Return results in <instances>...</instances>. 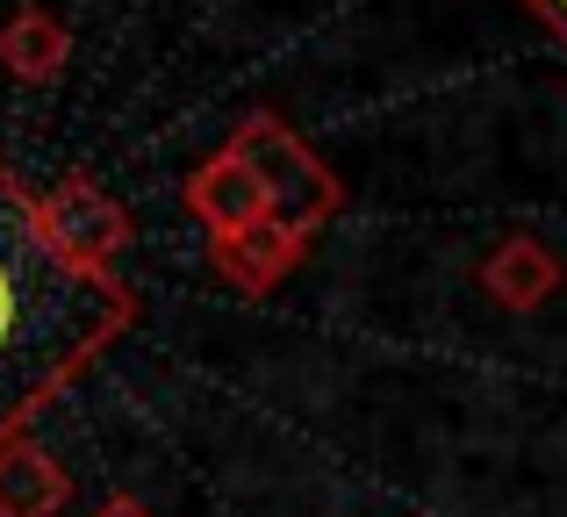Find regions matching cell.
I'll return each instance as SVG.
<instances>
[{"mask_svg":"<svg viewBox=\"0 0 567 517\" xmlns=\"http://www.w3.org/2000/svg\"><path fill=\"white\" fill-rule=\"evenodd\" d=\"M181 201H187V216L208 230V238H237V230H259L266 216H274V195H266V180L230 152V144H223V152H208L202 166L187 173Z\"/></svg>","mask_w":567,"mask_h":517,"instance_id":"277c9868","label":"cell"},{"mask_svg":"<svg viewBox=\"0 0 567 517\" xmlns=\"http://www.w3.org/2000/svg\"><path fill=\"white\" fill-rule=\"evenodd\" d=\"M525 14H532V22H539L546 37H554L560 51H567V0H525Z\"/></svg>","mask_w":567,"mask_h":517,"instance_id":"9c48e42d","label":"cell"},{"mask_svg":"<svg viewBox=\"0 0 567 517\" xmlns=\"http://www.w3.org/2000/svg\"><path fill=\"white\" fill-rule=\"evenodd\" d=\"M230 152L266 180V195H274V216H280V224H295V230H309V238H317V230L331 224L338 209H346V180H338V173L323 166L317 144L295 137V130L280 123L274 108L237 115Z\"/></svg>","mask_w":567,"mask_h":517,"instance_id":"7a4b0ae2","label":"cell"},{"mask_svg":"<svg viewBox=\"0 0 567 517\" xmlns=\"http://www.w3.org/2000/svg\"><path fill=\"white\" fill-rule=\"evenodd\" d=\"M137 323V288L123 273H86L43 230L37 187L0 158V446Z\"/></svg>","mask_w":567,"mask_h":517,"instance_id":"6da1fadb","label":"cell"},{"mask_svg":"<svg viewBox=\"0 0 567 517\" xmlns=\"http://www.w3.org/2000/svg\"><path fill=\"white\" fill-rule=\"evenodd\" d=\"M65 58H72V29L58 22L43 0H22V8L0 22V65H8V80L51 86L58 72H65Z\"/></svg>","mask_w":567,"mask_h":517,"instance_id":"52a82bcc","label":"cell"},{"mask_svg":"<svg viewBox=\"0 0 567 517\" xmlns=\"http://www.w3.org/2000/svg\"><path fill=\"white\" fill-rule=\"evenodd\" d=\"M37 209H43V230L58 238V252L86 273H123V252L137 238L130 209L94 180V173H58L51 187H37Z\"/></svg>","mask_w":567,"mask_h":517,"instance_id":"3957f363","label":"cell"},{"mask_svg":"<svg viewBox=\"0 0 567 517\" xmlns=\"http://www.w3.org/2000/svg\"><path fill=\"white\" fill-rule=\"evenodd\" d=\"M302 259H309V230L280 224V216H266L259 230H237V238H208V266L245 294H274Z\"/></svg>","mask_w":567,"mask_h":517,"instance_id":"8992f818","label":"cell"},{"mask_svg":"<svg viewBox=\"0 0 567 517\" xmlns=\"http://www.w3.org/2000/svg\"><path fill=\"white\" fill-rule=\"evenodd\" d=\"M65 504H72L65 461H51L37 438L0 446V517H65Z\"/></svg>","mask_w":567,"mask_h":517,"instance_id":"ba28073f","label":"cell"},{"mask_svg":"<svg viewBox=\"0 0 567 517\" xmlns=\"http://www.w3.org/2000/svg\"><path fill=\"white\" fill-rule=\"evenodd\" d=\"M474 280H482V294L496 309H511V317H532V309L554 302V288L567 280L560 252L546 238H532V230H511V238H496L474 266Z\"/></svg>","mask_w":567,"mask_h":517,"instance_id":"5b68a950","label":"cell"},{"mask_svg":"<svg viewBox=\"0 0 567 517\" xmlns=\"http://www.w3.org/2000/svg\"><path fill=\"white\" fill-rule=\"evenodd\" d=\"M94 517H152V510H144V504H130V496H109V504H101Z\"/></svg>","mask_w":567,"mask_h":517,"instance_id":"30bf717a","label":"cell"}]
</instances>
